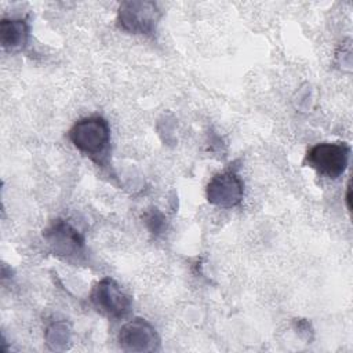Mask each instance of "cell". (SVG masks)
<instances>
[{"mask_svg":"<svg viewBox=\"0 0 353 353\" xmlns=\"http://www.w3.org/2000/svg\"><path fill=\"white\" fill-rule=\"evenodd\" d=\"M346 201H347V208H350V185H347V196H346Z\"/></svg>","mask_w":353,"mask_h":353,"instance_id":"11","label":"cell"},{"mask_svg":"<svg viewBox=\"0 0 353 353\" xmlns=\"http://www.w3.org/2000/svg\"><path fill=\"white\" fill-rule=\"evenodd\" d=\"M43 239L50 251L59 259L79 265L87 259L85 240L83 234L68 221L57 218L44 230Z\"/></svg>","mask_w":353,"mask_h":353,"instance_id":"2","label":"cell"},{"mask_svg":"<svg viewBox=\"0 0 353 353\" xmlns=\"http://www.w3.org/2000/svg\"><path fill=\"white\" fill-rule=\"evenodd\" d=\"M46 341L54 350L66 349V343L70 342V330L65 321H55L46 330Z\"/></svg>","mask_w":353,"mask_h":353,"instance_id":"9","label":"cell"},{"mask_svg":"<svg viewBox=\"0 0 353 353\" xmlns=\"http://www.w3.org/2000/svg\"><path fill=\"white\" fill-rule=\"evenodd\" d=\"M29 40V23L25 18H4L0 22V41L6 51L15 52L25 48Z\"/></svg>","mask_w":353,"mask_h":353,"instance_id":"8","label":"cell"},{"mask_svg":"<svg viewBox=\"0 0 353 353\" xmlns=\"http://www.w3.org/2000/svg\"><path fill=\"white\" fill-rule=\"evenodd\" d=\"M90 301L99 314L113 320L124 319L132 305L131 296L112 277H103L92 287Z\"/></svg>","mask_w":353,"mask_h":353,"instance_id":"5","label":"cell"},{"mask_svg":"<svg viewBox=\"0 0 353 353\" xmlns=\"http://www.w3.org/2000/svg\"><path fill=\"white\" fill-rule=\"evenodd\" d=\"M119 346L124 352L143 353L160 349V336L156 328L145 319L137 317L125 323L119 332Z\"/></svg>","mask_w":353,"mask_h":353,"instance_id":"7","label":"cell"},{"mask_svg":"<svg viewBox=\"0 0 353 353\" xmlns=\"http://www.w3.org/2000/svg\"><path fill=\"white\" fill-rule=\"evenodd\" d=\"M143 221H145L148 229L154 234L161 233L165 228V216L157 208H152V210L146 211L143 215Z\"/></svg>","mask_w":353,"mask_h":353,"instance_id":"10","label":"cell"},{"mask_svg":"<svg viewBox=\"0 0 353 353\" xmlns=\"http://www.w3.org/2000/svg\"><path fill=\"white\" fill-rule=\"evenodd\" d=\"M205 196L210 204L219 208L237 207L244 197V182L234 168L216 172L207 183Z\"/></svg>","mask_w":353,"mask_h":353,"instance_id":"6","label":"cell"},{"mask_svg":"<svg viewBox=\"0 0 353 353\" xmlns=\"http://www.w3.org/2000/svg\"><path fill=\"white\" fill-rule=\"evenodd\" d=\"M161 18V11L153 1L130 0L123 1L117 10V26L131 34L153 37L157 32V25Z\"/></svg>","mask_w":353,"mask_h":353,"instance_id":"3","label":"cell"},{"mask_svg":"<svg viewBox=\"0 0 353 353\" xmlns=\"http://www.w3.org/2000/svg\"><path fill=\"white\" fill-rule=\"evenodd\" d=\"M73 146L98 165H105L110 148V125L102 116L77 120L68 132Z\"/></svg>","mask_w":353,"mask_h":353,"instance_id":"1","label":"cell"},{"mask_svg":"<svg viewBox=\"0 0 353 353\" xmlns=\"http://www.w3.org/2000/svg\"><path fill=\"white\" fill-rule=\"evenodd\" d=\"M349 157L350 146L345 142H321L309 148L305 164L321 176L336 179L347 168Z\"/></svg>","mask_w":353,"mask_h":353,"instance_id":"4","label":"cell"}]
</instances>
